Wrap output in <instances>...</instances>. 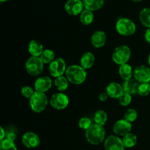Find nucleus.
I'll use <instances>...</instances> for the list:
<instances>
[{"mask_svg": "<svg viewBox=\"0 0 150 150\" xmlns=\"http://www.w3.org/2000/svg\"><path fill=\"white\" fill-rule=\"evenodd\" d=\"M86 141L92 145H99L105 140V130L103 126L92 124L85 133Z\"/></svg>", "mask_w": 150, "mask_h": 150, "instance_id": "f257e3e1", "label": "nucleus"}, {"mask_svg": "<svg viewBox=\"0 0 150 150\" xmlns=\"http://www.w3.org/2000/svg\"><path fill=\"white\" fill-rule=\"evenodd\" d=\"M65 75L68 81L73 84L79 85L86 81L87 73L81 65H71L67 68Z\"/></svg>", "mask_w": 150, "mask_h": 150, "instance_id": "f03ea898", "label": "nucleus"}, {"mask_svg": "<svg viewBox=\"0 0 150 150\" xmlns=\"http://www.w3.org/2000/svg\"><path fill=\"white\" fill-rule=\"evenodd\" d=\"M48 98L45 93L35 91L29 99L31 109L35 113H41L46 108L48 105Z\"/></svg>", "mask_w": 150, "mask_h": 150, "instance_id": "7ed1b4c3", "label": "nucleus"}, {"mask_svg": "<svg viewBox=\"0 0 150 150\" xmlns=\"http://www.w3.org/2000/svg\"><path fill=\"white\" fill-rule=\"evenodd\" d=\"M116 29L122 36H130L135 33L136 26L131 20L126 18H120L116 24Z\"/></svg>", "mask_w": 150, "mask_h": 150, "instance_id": "20e7f679", "label": "nucleus"}, {"mask_svg": "<svg viewBox=\"0 0 150 150\" xmlns=\"http://www.w3.org/2000/svg\"><path fill=\"white\" fill-rule=\"evenodd\" d=\"M44 63L40 57H31L26 62V70L32 76H38L43 70Z\"/></svg>", "mask_w": 150, "mask_h": 150, "instance_id": "39448f33", "label": "nucleus"}, {"mask_svg": "<svg viewBox=\"0 0 150 150\" xmlns=\"http://www.w3.org/2000/svg\"><path fill=\"white\" fill-rule=\"evenodd\" d=\"M131 55L130 48L127 45H120L114 49L112 54L113 61L119 65L127 64Z\"/></svg>", "mask_w": 150, "mask_h": 150, "instance_id": "423d86ee", "label": "nucleus"}, {"mask_svg": "<svg viewBox=\"0 0 150 150\" xmlns=\"http://www.w3.org/2000/svg\"><path fill=\"white\" fill-rule=\"evenodd\" d=\"M48 70L50 74L53 77L58 78L62 76L67 70L65 61L62 58L55 59L52 62L49 64Z\"/></svg>", "mask_w": 150, "mask_h": 150, "instance_id": "0eeeda50", "label": "nucleus"}, {"mask_svg": "<svg viewBox=\"0 0 150 150\" xmlns=\"http://www.w3.org/2000/svg\"><path fill=\"white\" fill-rule=\"evenodd\" d=\"M50 103L51 106L57 110L64 109L69 104L68 97L62 92L55 93L51 96L50 100Z\"/></svg>", "mask_w": 150, "mask_h": 150, "instance_id": "6e6552de", "label": "nucleus"}, {"mask_svg": "<svg viewBox=\"0 0 150 150\" xmlns=\"http://www.w3.org/2000/svg\"><path fill=\"white\" fill-rule=\"evenodd\" d=\"M133 76L139 83H149L150 69L145 65L138 66L133 71Z\"/></svg>", "mask_w": 150, "mask_h": 150, "instance_id": "1a4fd4ad", "label": "nucleus"}, {"mask_svg": "<svg viewBox=\"0 0 150 150\" xmlns=\"http://www.w3.org/2000/svg\"><path fill=\"white\" fill-rule=\"evenodd\" d=\"M132 129L131 123L125 120H120L116 122L113 126V130L117 136H125L128 134Z\"/></svg>", "mask_w": 150, "mask_h": 150, "instance_id": "9d476101", "label": "nucleus"}, {"mask_svg": "<svg viewBox=\"0 0 150 150\" xmlns=\"http://www.w3.org/2000/svg\"><path fill=\"white\" fill-rule=\"evenodd\" d=\"M83 4L81 0H68L64 5L66 12L71 16H77L83 11Z\"/></svg>", "mask_w": 150, "mask_h": 150, "instance_id": "9b49d317", "label": "nucleus"}, {"mask_svg": "<svg viewBox=\"0 0 150 150\" xmlns=\"http://www.w3.org/2000/svg\"><path fill=\"white\" fill-rule=\"evenodd\" d=\"M122 140L117 136H109L104 142L105 150H125Z\"/></svg>", "mask_w": 150, "mask_h": 150, "instance_id": "f8f14e48", "label": "nucleus"}, {"mask_svg": "<svg viewBox=\"0 0 150 150\" xmlns=\"http://www.w3.org/2000/svg\"><path fill=\"white\" fill-rule=\"evenodd\" d=\"M22 143L29 149L35 148L40 144V139L36 133L33 132H27L22 137Z\"/></svg>", "mask_w": 150, "mask_h": 150, "instance_id": "ddd939ff", "label": "nucleus"}, {"mask_svg": "<svg viewBox=\"0 0 150 150\" xmlns=\"http://www.w3.org/2000/svg\"><path fill=\"white\" fill-rule=\"evenodd\" d=\"M52 86V80L48 76H42L38 78L35 83V91L40 92H48Z\"/></svg>", "mask_w": 150, "mask_h": 150, "instance_id": "4468645a", "label": "nucleus"}, {"mask_svg": "<svg viewBox=\"0 0 150 150\" xmlns=\"http://www.w3.org/2000/svg\"><path fill=\"white\" fill-rule=\"evenodd\" d=\"M106 35L103 31H97L94 32L91 38V42L95 48H100L104 46L106 42Z\"/></svg>", "mask_w": 150, "mask_h": 150, "instance_id": "2eb2a0df", "label": "nucleus"}, {"mask_svg": "<svg viewBox=\"0 0 150 150\" xmlns=\"http://www.w3.org/2000/svg\"><path fill=\"white\" fill-rule=\"evenodd\" d=\"M106 93L111 98H119L123 93L122 86L116 82H111L107 86Z\"/></svg>", "mask_w": 150, "mask_h": 150, "instance_id": "dca6fc26", "label": "nucleus"}, {"mask_svg": "<svg viewBox=\"0 0 150 150\" xmlns=\"http://www.w3.org/2000/svg\"><path fill=\"white\" fill-rule=\"evenodd\" d=\"M139 83H140L138 82L135 79H130L129 80L125 81L122 84L123 91L125 93L130 94L131 95L137 94Z\"/></svg>", "mask_w": 150, "mask_h": 150, "instance_id": "f3484780", "label": "nucleus"}, {"mask_svg": "<svg viewBox=\"0 0 150 150\" xmlns=\"http://www.w3.org/2000/svg\"><path fill=\"white\" fill-rule=\"evenodd\" d=\"M28 51L32 57H40L42 53L43 52V45L39 41L32 40L29 42Z\"/></svg>", "mask_w": 150, "mask_h": 150, "instance_id": "a211bd4d", "label": "nucleus"}, {"mask_svg": "<svg viewBox=\"0 0 150 150\" xmlns=\"http://www.w3.org/2000/svg\"><path fill=\"white\" fill-rule=\"evenodd\" d=\"M95 63V56L91 52H86L82 55L80 59V64L85 70L91 68Z\"/></svg>", "mask_w": 150, "mask_h": 150, "instance_id": "6ab92c4d", "label": "nucleus"}, {"mask_svg": "<svg viewBox=\"0 0 150 150\" xmlns=\"http://www.w3.org/2000/svg\"><path fill=\"white\" fill-rule=\"evenodd\" d=\"M82 1L85 10L92 12L100 10L104 4V0H83Z\"/></svg>", "mask_w": 150, "mask_h": 150, "instance_id": "aec40b11", "label": "nucleus"}, {"mask_svg": "<svg viewBox=\"0 0 150 150\" xmlns=\"http://www.w3.org/2000/svg\"><path fill=\"white\" fill-rule=\"evenodd\" d=\"M119 74H120V77L125 81L132 79V76H133V71L132 67L129 65L128 64L120 65V69H119Z\"/></svg>", "mask_w": 150, "mask_h": 150, "instance_id": "412c9836", "label": "nucleus"}, {"mask_svg": "<svg viewBox=\"0 0 150 150\" xmlns=\"http://www.w3.org/2000/svg\"><path fill=\"white\" fill-rule=\"evenodd\" d=\"M139 19L142 24L144 26L150 28V8L146 7L141 10L139 13Z\"/></svg>", "mask_w": 150, "mask_h": 150, "instance_id": "4be33fe9", "label": "nucleus"}, {"mask_svg": "<svg viewBox=\"0 0 150 150\" xmlns=\"http://www.w3.org/2000/svg\"><path fill=\"white\" fill-rule=\"evenodd\" d=\"M107 120H108V116H107L106 113L103 110H99L95 113L94 121H95V124L103 126L107 122Z\"/></svg>", "mask_w": 150, "mask_h": 150, "instance_id": "5701e85b", "label": "nucleus"}, {"mask_svg": "<svg viewBox=\"0 0 150 150\" xmlns=\"http://www.w3.org/2000/svg\"><path fill=\"white\" fill-rule=\"evenodd\" d=\"M94 20V15L92 11L83 10L80 14V21L83 25H89Z\"/></svg>", "mask_w": 150, "mask_h": 150, "instance_id": "b1692460", "label": "nucleus"}, {"mask_svg": "<svg viewBox=\"0 0 150 150\" xmlns=\"http://www.w3.org/2000/svg\"><path fill=\"white\" fill-rule=\"evenodd\" d=\"M122 142L125 147L131 148L134 146L136 144V143H137V137L133 133H129L128 134L123 136Z\"/></svg>", "mask_w": 150, "mask_h": 150, "instance_id": "393cba45", "label": "nucleus"}, {"mask_svg": "<svg viewBox=\"0 0 150 150\" xmlns=\"http://www.w3.org/2000/svg\"><path fill=\"white\" fill-rule=\"evenodd\" d=\"M54 85L59 92H64L68 87V80L64 76H60L56 79Z\"/></svg>", "mask_w": 150, "mask_h": 150, "instance_id": "a878e982", "label": "nucleus"}, {"mask_svg": "<svg viewBox=\"0 0 150 150\" xmlns=\"http://www.w3.org/2000/svg\"><path fill=\"white\" fill-rule=\"evenodd\" d=\"M40 58L43 62L44 64H48V63L50 64L55 59V54L52 50L45 49L40 55Z\"/></svg>", "mask_w": 150, "mask_h": 150, "instance_id": "bb28decb", "label": "nucleus"}, {"mask_svg": "<svg viewBox=\"0 0 150 150\" xmlns=\"http://www.w3.org/2000/svg\"><path fill=\"white\" fill-rule=\"evenodd\" d=\"M17 133L18 130L16 127L13 125L9 126L7 128H5V139H4L14 142L17 137Z\"/></svg>", "mask_w": 150, "mask_h": 150, "instance_id": "cd10ccee", "label": "nucleus"}, {"mask_svg": "<svg viewBox=\"0 0 150 150\" xmlns=\"http://www.w3.org/2000/svg\"><path fill=\"white\" fill-rule=\"evenodd\" d=\"M150 93V83H140L138 87V95L141 96H147Z\"/></svg>", "mask_w": 150, "mask_h": 150, "instance_id": "c85d7f7f", "label": "nucleus"}, {"mask_svg": "<svg viewBox=\"0 0 150 150\" xmlns=\"http://www.w3.org/2000/svg\"><path fill=\"white\" fill-rule=\"evenodd\" d=\"M138 113L137 111L133 108H129L126 111L124 114V120H127L129 122H133L137 119Z\"/></svg>", "mask_w": 150, "mask_h": 150, "instance_id": "c756f323", "label": "nucleus"}, {"mask_svg": "<svg viewBox=\"0 0 150 150\" xmlns=\"http://www.w3.org/2000/svg\"><path fill=\"white\" fill-rule=\"evenodd\" d=\"M0 150H18L14 142L4 139L0 143Z\"/></svg>", "mask_w": 150, "mask_h": 150, "instance_id": "7c9ffc66", "label": "nucleus"}, {"mask_svg": "<svg viewBox=\"0 0 150 150\" xmlns=\"http://www.w3.org/2000/svg\"><path fill=\"white\" fill-rule=\"evenodd\" d=\"M119 99V103L122 106H127L132 101V96L130 94H127L124 92Z\"/></svg>", "mask_w": 150, "mask_h": 150, "instance_id": "2f4dec72", "label": "nucleus"}, {"mask_svg": "<svg viewBox=\"0 0 150 150\" xmlns=\"http://www.w3.org/2000/svg\"><path fill=\"white\" fill-rule=\"evenodd\" d=\"M92 121L88 117H82L80 119L79 122V126L82 130H86L91 125H92Z\"/></svg>", "mask_w": 150, "mask_h": 150, "instance_id": "473e14b6", "label": "nucleus"}, {"mask_svg": "<svg viewBox=\"0 0 150 150\" xmlns=\"http://www.w3.org/2000/svg\"><path fill=\"white\" fill-rule=\"evenodd\" d=\"M21 95H23V97H25L26 98H29L30 99L31 97L33 95V94L35 93V91L33 90L31 86H24L21 88Z\"/></svg>", "mask_w": 150, "mask_h": 150, "instance_id": "72a5a7b5", "label": "nucleus"}, {"mask_svg": "<svg viewBox=\"0 0 150 150\" xmlns=\"http://www.w3.org/2000/svg\"><path fill=\"white\" fill-rule=\"evenodd\" d=\"M108 94L106 93V92H102L101 94H100L99 95V100L100 101H102V102H104V101L106 100L107 99H108Z\"/></svg>", "mask_w": 150, "mask_h": 150, "instance_id": "f704fd0d", "label": "nucleus"}, {"mask_svg": "<svg viewBox=\"0 0 150 150\" xmlns=\"http://www.w3.org/2000/svg\"><path fill=\"white\" fill-rule=\"evenodd\" d=\"M144 39L146 42H148V43L150 44V28L149 29H146V31L145 32Z\"/></svg>", "mask_w": 150, "mask_h": 150, "instance_id": "c9c22d12", "label": "nucleus"}, {"mask_svg": "<svg viewBox=\"0 0 150 150\" xmlns=\"http://www.w3.org/2000/svg\"><path fill=\"white\" fill-rule=\"evenodd\" d=\"M0 129H1V136H0V139H1V141H2L5 139V130H4L2 127H0Z\"/></svg>", "mask_w": 150, "mask_h": 150, "instance_id": "e433bc0d", "label": "nucleus"}, {"mask_svg": "<svg viewBox=\"0 0 150 150\" xmlns=\"http://www.w3.org/2000/svg\"><path fill=\"white\" fill-rule=\"evenodd\" d=\"M148 64H149L150 66V54L149 55V57H148Z\"/></svg>", "mask_w": 150, "mask_h": 150, "instance_id": "4c0bfd02", "label": "nucleus"}, {"mask_svg": "<svg viewBox=\"0 0 150 150\" xmlns=\"http://www.w3.org/2000/svg\"><path fill=\"white\" fill-rule=\"evenodd\" d=\"M132 1H135V2H139V1H142V0H132Z\"/></svg>", "mask_w": 150, "mask_h": 150, "instance_id": "58836bf2", "label": "nucleus"}, {"mask_svg": "<svg viewBox=\"0 0 150 150\" xmlns=\"http://www.w3.org/2000/svg\"><path fill=\"white\" fill-rule=\"evenodd\" d=\"M8 1V0H0L1 2H4V1Z\"/></svg>", "mask_w": 150, "mask_h": 150, "instance_id": "ea45409f", "label": "nucleus"}]
</instances>
